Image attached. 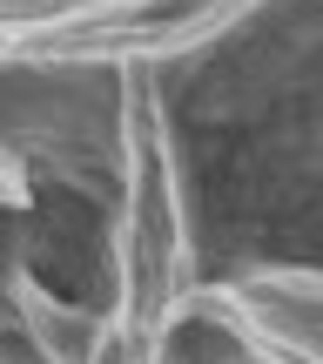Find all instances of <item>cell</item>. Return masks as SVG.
<instances>
[{
    "label": "cell",
    "mask_w": 323,
    "mask_h": 364,
    "mask_svg": "<svg viewBox=\"0 0 323 364\" xmlns=\"http://www.w3.org/2000/svg\"><path fill=\"white\" fill-rule=\"evenodd\" d=\"M27 169H21V156H13L7 142H0V203H27Z\"/></svg>",
    "instance_id": "6da1fadb"
}]
</instances>
